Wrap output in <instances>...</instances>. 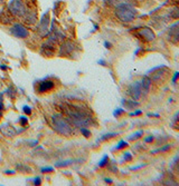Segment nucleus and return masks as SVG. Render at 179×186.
<instances>
[{"mask_svg": "<svg viewBox=\"0 0 179 186\" xmlns=\"http://www.w3.org/2000/svg\"><path fill=\"white\" fill-rule=\"evenodd\" d=\"M148 116H155V117H159V114H148Z\"/></svg>", "mask_w": 179, "mask_h": 186, "instance_id": "nucleus-34", "label": "nucleus"}, {"mask_svg": "<svg viewBox=\"0 0 179 186\" xmlns=\"http://www.w3.org/2000/svg\"><path fill=\"white\" fill-rule=\"evenodd\" d=\"M116 15L122 22L128 23V22L134 20L136 16H137V10L130 3H120L116 6Z\"/></svg>", "mask_w": 179, "mask_h": 186, "instance_id": "nucleus-2", "label": "nucleus"}, {"mask_svg": "<svg viewBox=\"0 0 179 186\" xmlns=\"http://www.w3.org/2000/svg\"><path fill=\"white\" fill-rule=\"evenodd\" d=\"M48 26H49V16H48V12H45L43 15L41 22H39V27H38V31L42 36H45L48 32Z\"/></svg>", "mask_w": 179, "mask_h": 186, "instance_id": "nucleus-7", "label": "nucleus"}, {"mask_svg": "<svg viewBox=\"0 0 179 186\" xmlns=\"http://www.w3.org/2000/svg\"><path fill=\"white\" fill-rule=\"evenodd\" d=\"M64 113L68 116V120L75 126L85 127L91 124V118L86 112L75 105H67L64 107Z\"/></svg>", "mask_w": 179, "mask_h": 186, "instance_id": "nucleus-1", "label": "nucleus"}, {"mask_svg": "<svg viewBox=\"0 0 179 186\" xmlns=\"http://www.w3.org/2000/svg\"><path fill=\"white\" fill-rule=\"evenodd\" d=\"M54 87H55V84H54L53 80H43L38 86V93L44 94L46 92H49Z\"/></svg>", "mask_w": 179, "mask_h": 186, "instance_id": "nucleus-12", "label": "nucleus"}, {"mask_svg": "<svg viewBox=\"0 0 179 186\" xmlns=\"http://www.w3.org/2000/svg\"><path fill=\"white\" fill-rule=\"evenodd\" d=\"M126 146H128V143H126V141H120L119 144L116 145V149H122V148H124Z\"/></svg>", "mask_w": 179, "mask_h": 186, "instance_id": "nucleus-19", "label": "nucleus"}, {"mask_svg": "<svg viewBox=\"0 0 179 186\" xmlns=\"http://www.w3.org/2000/svg\"><path fill=\"white\" fill-rule=\"evenodd\" d=\"M97 64H100V65H102V66H105L106 65V62H104V60H102V59H100V60L97 62Z\"/></svg>", "mask_w": 179, "mask_h": 186, "instance_id": "nucleus-31", "label": "nucleus"}, {"mask_svg": "<svg viewBox=\"0 0 179 186\" xmlns=\"http://www.w3.org/2000/svg\"><path fill=\"white\" fill-rule=\"evenodd\" d=\"M32 183H34L35 185H41V184H42V178H41V177H35L34 181H32Z\"/></svg>", "mask_w": 179, "mask_h": 186, "instance_id": "nucleus-23", "label": "nucleus"}, {"mask_svg": "<svg viewBox=\"0 0 179 186\" xmlns=\"http://www.w3.org/2000/svg\"><path fill=\"white\" fill-rule=\"evenodd\" d=\"M22 110H24V113H25V114H27V115L32 114V108H30L28 105H24Z\"/></svg>", "mask_w": 179, "mask_h": 186, "instance_id": "nucleus-20", "label": "nucleus"}, {"mask_svg": "<svg viewBox=\"0 0 179 186\" xmlns=\"http://www.w3.org/2000/svg\"><path fill=\"white\" fill-rule=\"evenodd\" d=\"M73 163L72 159H66V161H62V162H58L56 163V167H66V166L71 165Z\"/></svg>", "mask_w": 179, "mask_h": 186, "instance_id": "nucleus-14", "label": "nucleus"}, {"mask_svg": "<svg viewBox=\"0 0 179 186\" xmlns=\"http://www.w3.org/2000/svg\"><path fill=\"white\" fill-rule=\"evenodd\" d=\"M10 31H11V35H14L15 37H18V38H27L28 35H29L27 28L24 27V26L20 25V23L14 25V26L11 27Z\"/></svg>", "mask_w": 179, "mask_h": 186, "instance_id": "nucleus-5", "label": "nucleus"}, {"mask_svg": "<svg viewBox=\"0 0 179 186\" xmlns=\"http://www.w3.org/2000/svg\"><path fill=\"white\" fill-rule=\"evenodd\" d=\"M140 84H141V87H142V92H143V94H147L148 92H149V89H150L151 79L148 78V77H143L142 80L140 82Z\"/></svg>", "mask_w": 179, "mask_h": 186, "instance_id": "nucleus-13", "label": "nucleus"}, {"mask_svg": "<svg viewBox=\"0 0 179 186\" xmlns=\"http://www.w3.org/2000/svg\"><path fill=\"white\" fill-rule=\"evenodd\" d=\"M74 48H75V47H74L73 42L66 40V41L64 42L63 45L61 46L59 55H61V56H68V55L74 50Z\"/></svg>", "mask_w": 179, "mask_h": 186, "instance_id": "nucleus-10", "label": "nucleus"}, {"mask_svg": "<svg viewBox=\"0 0 179 186\" xmlns=\"http://www.w3.org/2000/svg\"><path fill=\"white\" fill-rule=\"evenodd\" d=\"M41 172L42 173H52V172H54V168L53 167H42V169H41Z\"/></svg>", "mask_w": 179, "mask_h": 186, "instance_id": "nucleus-21", "label": "nucleus"}, {"mask_svg": "<svg viewBox=\"0 0 179 186\" xmlns=\"http://www.w3.org/2000/svg\"><path fill=\"white\" fill-rule=\"evenodd\" d=\"M124 159H126V161H131V159H132L131 154H130V153H126V154H124Z\"/></svg>", "mask_w": 179, "mask_h": 186, "instance_id": "nucleus-27", "label": "nucleus"}, {"mask_svg": "<svg viewBox=\"0 0 179 186\" xmlns=\"http://www.w3.org/2000/svg\"><path fill=\"white\" fill-rule=\"evenodd\" d=\"M142 135H143V132H142V130H139V132H136L134 134L130 135L129 139H130V141H136V139H138V138H140Z\"/></svg>", "mask_w": 179, "mask_h": 186, "instance_id": "nucleus-15", "label": "nucleus"}, {"mask_svg": "<svg viewBox=\"0 0 179 186\" xmlns=\"http://www.w3.org/2000/svg\"><path fill=\"white\" fill-rule=\"evenodd\" d=\"M118 136L116 133H109V134H105L102 136V141H106V139H110V138H113V137H116Z\"/></svg>", "mask_w": 179, "mask_h": 186, "instance_id": "nucleus-18", "label": "nucleus"}, {"mask_svg": "<svg viewBox=\"0 0 179 186\" xmlns=\"http://www.w3.org/2000/svg\"><path fill=\"white\" fill-rule=\"evenodd\" d=\"M52 123H53V127L56 129V132H58L59 134L68 136L73 133V127L67 122V119H65L61 114L53 115Z\"/></svg>", "mask_w": 179, "mask_h": 186, "instance_id": "nucleus-3", "label": "nucleus"}, {"mask_svg": "<svg viewBox=\"0 0 179 186\" xmlns=\"http://www.w3.org/2000/svg\"><path fill=\"white\" fill-rule=\"evenodd\" d=\"M169 148H170V146H169V145H167V146H165L163 148H160V149H158V151H153L152 153L155 154V153H158V152H165V151H168Z\"/></svg>", "mask_w": 179, "mask_h": 186, "instance_id": "nucleus-24", "label": "nucleus"}, {"mask_svg": "<svg viewBox=\"0 0 179 186\" xmlns=\"http://www.w3.org/2000/svg\"><path fill=\"white\" fill-rule=\"evenodd\" d=\"M123 112H124V110H123V109H121V108H119V109H116V112H114V113H113V115H114V116H116V117H118V116H119V115H120V114H122V113H123Z\"/></svg>", "mask_w": 179, "mask_h": 186, "instance_id": "nucleus-26", "label": "nucleus"}, {"mask_svg": "<svg viewBox=\"0 0 179 186\" xmlns=\"http://www.w3.org/2000/svg\"><path fill=\"white\" fill-rule=\"evenodd\" d=\"M138 35L145 40V41H152L155 38H156V35L155 32L152 31V29H150L149 27H145V28H141Z\"/></svg>", "mask_w": 179, "mask_h": 186, "instance_id": "nucleus-8", "label": "nucleus"}, {"mask_svg": "<svg viewBox=\"0 0 179 186\" xmlns=\"http://www.w3.org/2000/svg\"><path fill=\"white\" fill-rule=\"evenodd\" d=\"M104 47H105V48H107V49H110V48L112 47V45H111L109 41H104Z\"/></svg>", "mask_w": 179, "mask_h": 186, "instance_id": "nucleus-30", "label": "nucleus"}, {"mask_svg": "<svg viewBox=\"0 0 179 186\" xmlns=\"http://www.w3.org/2000/svg\"><path fill=\"white\" fill-rule=\"evenodd\" d=\"M0 1H2V0H0Z\"/></svg>", "mask_w": 179, "mask_h": 186, "instance_id": "nucleus-36", "label": "nucleus"}, {"mask_svg": "<svg viewBox=\"0 0 179 186\" xmlns=\"http://www.w3.org/2000/svg\"><path fill=\"white\" fill-rule=\"evenodd\" d=\"M105 182L106 183H109V184H111V183H112V179H110V178H105Z\"/></svg>", "mask_w": 179, "mask_h": 186, "instance_id": "nucleus-33", "label": "nucleus"}, {"mask_svg": "<svg viewBox=\"0 0 179 186\" xmlns=\"http://www.w3.org/2000/svg\"><path fill=\"white\" fill-rule=\"evenodd\" d=\"M1 69H3V70H5V69H6V66H5V65H2V66H1Z\"/></svg>", "mask_w": 179, "mask_h": 186, "instance_id": "nucleus-35", "label": "nucleus"}, {"mask_svg": "<svg viewBox=\"0 0 179 186\" xmlns=\"http://www.w3.org/2000/svg\"><path fill=\"white\" fill-rule=\"evenodd\" d=\"M128 93H129V95H130L133 99H139V98L142 96V94H143L140 82H136V83L131 84L130 87H129Z\"/></svg>", "mask_w": 179, "mask_h": 186, "instance_id": "nucleus-6", "label": "nucleus"}, {"mask_svg": "<svg viewBox=\"0 0 179 186\" xmlns=\"http://www.w3.org/2000/svg\"><path fill=\"white\" fill-rule=\"evenodd\" d=\"M169 37L174 42L179 41V21L171 25L169 28Z\"/></svg>", "mask_w": 179, "mask_h": 186, "instance_id": "nucleus-9", "label": "nucleus"}, {"mask_svg": "<svg viewBox=\"0 0 179 186\" xmlns=\"http://www.w3.org/2000/svg\"><path fill=\"white\" fill-rule=\"evenodd\" d=\"M5 173H6V174H9V175H11V174H15V171H5Z\"/></svg>", "mask_w": 179, "mask_h": 186, "instance_id": "nucleus-32", "label": "nucleus"}, {"mask_svg": "<svg viewBox=\"0 0 179 186\" xmlns=\"http://www.w3.org/2000/svg\"><path fill=\"white\" fill-rule=\"evenodd\" d=\"M152 141H153V137H152V136H149V137H147V138L145 139L146 143H151Z\"/></svg>", "mask_w": 179, "mask_h": 186, "instance_id": "nucleus-29", "label": "nucleus"}, {"mask_svg": "<svg viewBox=\"0 0 179 186\" xmlns=\"http://www.w3.org/2000/svg\"><path fill=\"white\" fill-rule=\"evenodd\" d=\"M0 130H1V133L5 135V136H7V137H14L15 135L17 134V130H16V128L15 127H12L10 124H3L1 127H0Z\"/></svg>", "mask_w": 179, "mask_h": 186, "instance_id": "nucleus-11", "label": "nucleus"}, {"mask_svg": "<svg viewBox=\"0 0 179 186\" xmlns=\"http://www.w3.org/2000/svg\"><path fill=\"white\" fill-rule=\"evenodd\" d=\"M142 112L141 110H136L134 113H130V116H138V115H141Z\"/></svg>", "mask_w": 179, "mask_h": 186, "instance_id": "nucleus-28", "label": "nucleus"}, {"mask_svg": "<svg viewBox=\"0 0 179 186\" xmlns=\"http://www.w3.org/2000/svg\"><path fill=\"white\" fill-rule=\"evenodd\" d=\"M179 78V72H175V75H174V77H172V79H171V82L172 84H176V80Z\"/></svg>", "mask_w": 179, "mask_h": 186, "instance_id": "nucleus-25", "label": "nucleus"}, {"mask_svg": "<svg viewBox=\"0 0 179 186\" xmlns=\"http://www.w3.org/2000/svg\"><path fill=\"white\" fill-rule=\"evenodd\" d=\"M8 9L11 15L17 17H25L29 12L22 0H11L10 3L8 5Z\"/></svg>", "mask_w": 179, "mask_h": 186, "instance_id": "nucleus-4", "label": "nucleus"}, {"mask_svg": "<svg viewBox=\"0 0 179 186\" xmlns=\"http://www.w3.org/2000/svg\"><path fill=\"white\" fill-rule=\"evenodd\" d=\"M107 162H109V156L107 155H104V157L101 159V162L99 163V166L100 167H103V166L107 165Z\"/></svg>", "mask_w": 179, "mask_h": 186, "instance_id": "nucleus-17", "label": "nucleus"}, {"mask_svg": "<svg viewBox=\"0 0 179 186\" xmlns=\"http://www.w3.org/2000/svg\"><path fill=\"white\" fill-rule=\"evenodd\" d=\"M19 122H20L21 125H26L28 123V118L26 116H21V117H19Z\"/></svg>", "mask_w": 179, "mask_h": 186, "instance_id": "nucleus-22", "label": "nucleus"}, {"mask_svg": "<svg viewBox=\"0 0 179 186\" xmlns=\"http://www.w3.org/2000/svg\"><path fill=\"white\" fill-rule=\"evenodd\" d=\"M81 133L82 135L86 137V138H88L90 136H91V132H90V129H87V128H85V127H81Z\"/></svg>", "mask_w": 179, "mask_h": 186, "instance_id": "nucleus-16", "label": "nucleus"}]
</instances>
